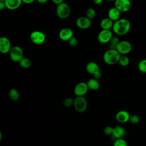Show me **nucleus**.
<instances>
[{
	"label": "nucleus",
	"mask_w": 146,
	"mask_h": 146,
	"mask_svg": "<svg viewBox=\"0 0 146 146\" xmlns=\"http://www.w3.org/2000/svg\"><path fill=\"white\" fill-rule=\"evenodd\" d=\"M112 29L116 35L119 36L124 35L129 31L131 23L126 18H120L114 22Z\"/></svg>",
	"instance_id": "nucleus-1"
},
{
	"label": "nucleus",
	"mask_w": 146,
	"mask_h": 146,
	"mask_svg": "<svg viewBox=\"0 0 146 146\" xmlns=\"http://www.w3.org/2000/svg\"><path fill=\"white\" fill-rule=\"evenodd\" d=\"M121 55L116 49H109L103 55L104 62L109 65H113L118 63Z\"/></svg>",
	"instance_id": "nucleus-2"
},
{
	"label": "nucleus",
	"mask_w": 146,
	"mask_h": 146,
	"mask_svg": "<svg viewBox=\"0 0 146 146\" xmlns=\"http://www.w3.org/2000/svg\"><path fill=\"white\" fill-rule=\"evenodd\" d=\"M56 13L57 16L60 19H67L70 15V7L67 3L62 2L57 5L56 8Z\"/></svg>",
	"instance_id": "nucleus-3"
},
{
	"label": "nucleus",
	"mask_w": 146,
	"mask_h": 146,
	"mask_svg": "<svg viewBox=\"0 0 146 146\" xmlns=\"http://www.w3.org/2000/svg\"><path fill=\"white\" fill-rule=\"evenodd\" d=\"M74 107L76 112L83 113L88 107V102L84 96H76L74 99Z\"/></svg>",
	"instance_id": "nucleus-4"
},
{
	"label": "nucleus",
	"mask_w": 146,
	"mask_h": 146,
	"mask_svg": "<svg viewBox=\"0 0 146 146\" xmlns=\"http://www.w3.org/2000/svg\"><path fill=\"white\" fill-rule=\"evenodd\" d=\"M30 39L33 43L40 45L45 42L46 37L43 32L39 30H35L31 33L30 35Z\"/></svg>",
	"instance_id": "nucleus-5"
},
{
	"label": "nucleus",
	"mask_w": 146,
	"mask_h": 146,
	"mask_svg": "<svg viewBox=\"0 0 146 146\" xmlns=\"http://www.w3.org/2000/svg\"><path fill=\"white\" fill-rule=\"evenodd\" d=\"M9 55L11 60L14 62H19V61L23 58V49L19 46H14L12 47Z\"/></svg>",
	"instance_id": "nucleus-6"
},
{
	"label": "nucleus",
	"mask_w": 146,
	"mask_h": 146,
	"mask_svg": "<svg viewBox=\"0 0 146 146\" xmlns=\"http://www.w3.org/2000/svg\"><path fill=\"white\" fill-rule=\"evenodd\" d=\"M132 48L131 43L125 40H120L118 43L116 50L120 54V55H127L129 54Z\"/></svg>",
	"instance_id": "nucleus-7"
},
{
	"label": "nucleus",
	"mask_w": 146,
	"mask_h": 146,
	"mask_svg": "<svg viewBox=\"0 0 146 146\" xmlns=\"http://www.w3.org/2000/svg\"><path fill=\"white\" fill-rule=\"evenodd\" d=\"M112 36V33L111 30L102 29L98 35V40L102 44H107L109 43Z\"/></svg>",
	"instance_id": "nucleus-8"
},
{
	"label": "nucleus",
	"mask_w": 146,
	"mask_h": 146,
	"mask_svg": "<svg viewBox=\"0 0 146 146\" xmlns=\"http://www.w3.org/2000/svg\"><path fill=\"white\" fill-rule=\"evenodd\" d=\"M115 7L121 13L128 11L131 8V2L130 0H116L114 2Z\"/></svg>",
	"instance_id": "nucleus-9"
},
{
	"label": "nucleus",
	"mask_w": 146,
	"mask_h": 146,
	"mask_svg": "<svg viewBox=\"0 0 146 146\" xmlns=\"http://www.w3.org/2000/svg\"><path fill=\"white\" fill-rule=\"evenodd\" d=\"M11 48V44L8 38L6 36L0 38V51L2 54H6L9 53Z\"/></svg>",
	"instance_id": "nucleus-10"
},
{
	"label": "nucleus",
	"mask_w": 146,
	"mask_h": 146,
	"mask_svg": "<svg viewBox=\"0 0 146 146\" xmlns=\"http://www.w3.org/2000/svg\"><path fill=\"white\" fill-rule=\"evenodd\" d=\"M89 88L86 82H79L75 87L74 92L76 96H84L88 92Z\"/></svg>",
	"instance_id": "nucleus-11"
},
{
	"label": "nucleus",
	"mask_w": 146,
	"mask_h": 146,
	"mask_svg": "<svg viewBox=\"0 0 146 146\" xmlns=\"http://www.w3.org/2000/svg\"><path fill=\"white\" fill-rule=\"evenodd\" d=\"M91 24V20L86 16L80 17L76 20V25L80 29H87L90 27Z\"/></svg>",
	"instance_id": "nucleus-12"
},
{
	"label": "nucleus",
	"mask_w": 146,
	"mask_h": 146,
	"mask_svg": "<svg viewBox=\"0 0 146 146\" xmlns=\"http://www.w3.org/2000/svg\"><path fill=\"white\" fill-rule=\"evenodd\" d=\"M131 115L125 110H120L118 111L116 115L115 119L120 123H125L129 120Z\"/></svg>",
	"instance_id": "nucleus-13"
},
{
	"label": "nucleus",
	"mask_w": 146,
	"mask_h": 146,
	"mask_svg": "<svg viewBox=\"0 0 146 146\" xmlns=\"http://www.w3.org/2000/svg\"><path fill=\"white\" fill-rule=\"evenodd\" d=\"M73 36V31L68 27L61 29L59 33V37L63 41H68Z\"/></svg>",
	"instance_id": "nucleus-14"
},
{
	"label": "nucleus",
	"mask_w": 146,
	"mask_h": 146,
	"mask_svg": "<svg viewBox=\"0 0 146 146\" xmlns=\"http://www.w3.org/2000/svg\"><path fill=\"white\" fill-rule=\"evenodd\" d=\"M6 9L10 10H14L20 7L22 3V0H5Z\"/></svg>",
	"instance_id": "nucleus-15"
},
{
	"label": "nucleus",
	"mask_w": 146,
	"mask_h": 146,
	"mask_svg": "<svg viewBox=\"0 0 146 146\" xmlns=\"http://www.w3.org/2000/svg\"><path fill=\"white\" fill-rule=\"evenodd\" d=\"M86 70L87 72L90 74L95 75L98 72L100 71V68L99 65L94 62H88L86 66Z\"/></svg>",
	"instance_id": "nucleus-16"
},
{
	"label": "nucleus",
	"mask_w": 146,
	"mask_h": 146,
	"mask_svg": "<svg viewBox=\"0 0 146 146\" xmlns=\"http://www.w3.org/2000/svg\"><path fill=\"white\" fill-rule=\"evenodd\" d=\"M120 14L121 12L114 6L108 10V17L112 21L115 22L120 18Z\"/></svg>",
	"instance_id": "nucleus-17"
},
{
	"label": "nucleus",
	"mask_w": 146,
	"mask_h": 146,
	"mask_svg": "<svg viewBox=\"0 0 146 146\" xmlns=\"http://www.w3.org/2000/svg\"><path fill=\"white\" fill-rule=\"evenodd\" d=\"M126 133V131L125 129L121 126H116L114 127L113 129V135H112L115 140L116 139H120V138H123Z\"/></svg>",
	"instance_id": "nucleus-18"
},
{
	"label": "nucleus",
	"mask_w": 146,
	"mask_h": 146,
	"mask_svg": "<svg viewBox=\"0 0 146 146\" xmlns=\"http://www.w3.org/2000/svg\"><path fill=\"white\" fill-rule=\"evenodd\" d=\"M114 22L110 19L108 17L102 19L100 22V26L102 29L111 30L112 29Z\"/></svg>",
	"instance_id": "nucleus-19"
},
{
	"label": "nucleus",
	"mask_w": 146,
	"mask_h": 146,
	"mask_svg": "<svg viewBox=\"0 0 146 146\" xmlns=\"http://www.w3.org/2000/svg\"><path fill=\"white\" fill-rule=\"evenodd\" d=\"M87 84L89 90H91L92 91H96L98 90L100 87V83L98 82V79L95 78L90 79L89 80H88Z\"/></svg>",
	"instance_id": "nucleus-20"
},
{
	"label": "nucleus",
	"mask_w": 146,
	"mask_h": 146,
	"mask_svg": "<svg viewBox=\"0 0 146 146\" xmlns=\"http://www.w3.org/2000/svg\"><path fill=\"white\" fill-rule=\"evenodd\" d=\"M20 66L23 68H29L32 65V61L29 58L23 57L19 62Z\"/></svg>",
	"instance_id": "nucleus-21"
},
{
	"label": "nucleus",
	"mask_w": 146,
	"mask_h": 146,
	"mask_svg": "<svg viewBox=\"0 0 146 146\" xmlns=\"http://www.w3.org/2000/svg\"><path fill=\"white\" fill-rule=\"evenodd\" d=\"M9 96L11 100L13 101H17L19 98V92L15 88H11L9 92Z\"/></svg>",
	"instance_id": "nucleus-22"
},
{
	"label": "nucleus",
	"mask_w": 146,
	"mask_h": 146,
	"mask_svg": "<svg viewBox=\"0 0 146 146\" xmlns=\"http://www.w3.org/2000/svg\"><path fill=\"white\" fill-rule=\"evenodd\" d=\"M130 62L129 58L126 55H121L119 60V64L122 67H127L129 65Z\"/></svg>",
	"instance_id": "nucleus-23"
},
{
	"label": "nucleus",
	"mask_w": 146,
	"mask_h": 146,
	"mask_svg": "<svg viewBox=\"0 0 146 146\" xmlns=\"http://www.w3.org/2000/svg\"><path fill=\"white\" fill-rule=\"evenodd\" d=\"M120 41V40H119V38L117 36H113L108 43L110 48V49H116V47Z\"/></svg>",
	"instance_id": "nucleus-24"
},
{
	"label": "nucleus",
	"mask_w": 146,
	"mask_h": 146,
	"mask_svg": "<svg viewBox=\"0 0 146 146\" xmlns=\"http://www.w3.org/2000/svg\"><path fill=\"white\" fill-rule=\"evenodd\" d=\"M139 70L142 73H146V59L141 60L137 66Z\"/></svg>",
	"instance_id": "nucleus-25"
},
{
	"label": "nucleus",
	"mask_w": 146,
	"mask_h": 146,
	"mask_svg": "<svg viewBox=\"0 0 146 146\" xmlns=\"http://www.w3.org/2000/svg\"><path fill=\"white\" fill-rule=\"evenodd\" d=\"M113 146H128V144L123 138H120L114 140Z\"/></svg>",
	"instance_id": "nucleus-26"
},
{
	"label": "nucleus",
	"mask_w": 146,
	"mask_h": 146,
	"mask_svg": "<svg viewBox=\"0 0 146 146\" xmlns=\"http://www.w3.org/2000/svg\"><path fill=\"white\" fill-rule=\"evenodd\" d=\"M86 16L91 20L93 19L96 16V11L93 8H88L86 12Z\"/></svg>",
	"instance_id": "nucleus-27"
},
{
	"label": "nucleus",
	"mask_w": 146,
	"mask_h": 146,
	"mask_svg": "<svg viewBox=\"0 0 146 146\" xmlns=\"http://www.w3.org/2000/svg\"><path fill=\"white\" fill-rule=\"evenodd\" d=\"M74 99H73L72 98H66L63 100V106L66 108L71 107L72 105H74Z\"/></svg>",
	"instance_id": "nucleus-28"
},
{
	"label": "nucleus",
	"mask_w": 146,
	"mask_h": 146,
	"mask_svg": "<svg viewBox=\"0 0 146 146\" xmlns=\"http://www.w3.org/2000/svg\"><path fill=\"white\" fill-rule=\"evenodd\" d=\"M113 129H114L113 127H112L111 126H110V125H108V126H106L104 128L103 132L107 136H112L113 135Z\"/></svg>",
	"instance_id": "nucleus-29"
},
{
	"label": "nucleus",
	"mask_w": 146,
	"mask_h": 146,
	"mask_svg": "<svg viewBox=\"0 0 146 146\" xmlns=\"http://www.w3.org/2000/svg\"><path fill=\"white\" fill-rule=\"evenodd\" d=\"M129 121H130V123H131L133 124H137L140 121V117L137 115H132L130 116Z\"/></svg>",
	"instance_id": "nucleus-30"
},
{
	"label": "nucleus",
	"mask_w": 146,
	"mask_h": 146,
	"mask_svg": "<svg viewBox=\"0 0 146 146\" xmlns=\"http://www.w3.org/2000/svg\"><path fill=\"white\" fill-rule=\"evenodd\" d=\"M68 44L70 46L75 47L78 44V40L75 36H73L68 40Z\"/></svg>",
	"instance_id": "nucleus-31"
},
{
	"label": "nucleus",
	"mask_w": 146,
	"mask_h": 146,
	"mask_svg": "<svg viewBox=\"0 0 146 146\" xmlns=\"http://www.w3.org/2000/svg\"><path fill=\"white\" fill-rule=\"evenodd\" d=\"M102 72H100V71H99V72H98L97 73H96L95 75H94V78H95V79H100L101 78H102Z\"/></svg>",
	"instance_id": "nucleus-32"
},
{
	"label": "nucleus",
	"mask_w": 146,
	"mask_h": 146,
	"mask_svg": "<svg viewBox=\"0 0 146 146\" xmlns=\"http://www.w3.org/2000/svg\"><path fill=\"white\" fill-rule=\"evenodd\" d=\"M6 8L5 1H0V10L2 11Z\"/></svg>",
	"instance_id": "nucleus-33"
},
{
	"label": "nucleus",
	"mask_w": 146,
	"mask_h": 146,
	"mask_svg": "<svg viewBox=\"0 0 146 146\" xmlns=\"http://www.w3.org/2000/svg\"><path fill=\"white\" fill-rule=\"evenodd\" d=\"M22 3L29 5V4L33 3L36 0H22Z\"/></svg>",
	"instance_id": "nucleus-34"
},
{
	"label": "nucleus",
	"mask_w": 146,
	"mask_h": 146,
	"mask_svg": "<svg viewBox=\"0 0 146 146\" xmlns=\"http://www.w3.org/2000/svg\"><path fill=\"white\" fill-rule=\"evenodd\" d=\"M52 2L55 5H59L62 2H63V0H52Z\"/></svg>",
	"instance_id": "nucleus-35"
},
{
	"label": "nucleus",
	"mask_w": 146,
	"mask_h": 146,
	"mask_svg": "<svg viewBox=\"0 0 146 146\" xmlns=\"http://www.w3.org/2000/svg\"><path fill=\"white\" fill-rule=\"evenodd\" d=\"M93 1V2L95 3V4H96V5H100V4H101L102 2H103V0H92Z\"/></svg>",
	"instance_id": "nucleus-36"
},
{
	"label": "nucleus",
	"mask_w": 146,
	"mask_h": 146,
	"mask_svg": "<svg viewBox=\"0 0 146 146\" xmlns=\"http://www.w3.org/2000/svg\"><path fill=\"white\" fill-rule=\"evenodd\" d=\"M38 3H40V4H44L46 3V2H47L48 0H36Z\"/></svg>",
	"instance_id": "nucleus-37"
},
{
	"label": "nucleus",
	"mask_w": 146,
	"mask_h": 146,
	"mask_svg": "<svg viewBox=\"0 0 146 146\" xmlns=\"http://www.w3.org/2000/svg\"><path fill=\"white\" fill-rule=\"evenodd\" d=\"M2 139V132H0V140H1Z\"/></svg>",
	"instance_id": "nucleus-38"
},
{
	"label": "nucleus",
	"mask_w": 146,
	"mask_h": 146,
	"mask_svg": "<svg viewBox=\"0 0 146 146\" xmlns=\"http://www.w3.org/2000/svg\"><path fill=\"white\" fill-rule=\"evenodd\" d=\"M108 1H110V2H115L116 0H107Z\"/></svg>",
	"instance_id": "nucleus-39"
},
{
	"label": "nucleus",
	"mask_w": 146,
	"mask_h": 146,
	"mask_svg": "<svg viewBox=\"0 0 146 146\" xmlns=\"http://www.w3.org/2000/svg\"><path fill=\"white\" fill-rule=\"evenodd\" d=\"M5 0H0V1H5Z\"/></svg>",
	"instance_id": "nucleus-40"
}]
</instances>
